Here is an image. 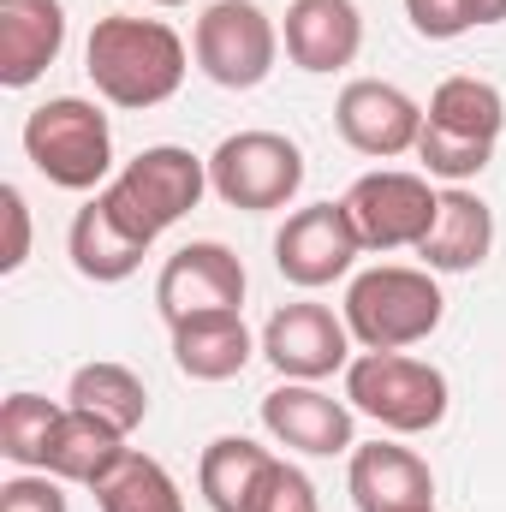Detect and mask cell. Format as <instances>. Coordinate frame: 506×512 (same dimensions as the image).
<instances>
[{
  "mask_svg": "<svg viewBox=\"0 0 506 512\" xmlns=\"http://www.w3.org/2000/svg\"><path fill=\"white\" fill-rule=\"evenodd\" d=\"M280 42L298 72H346L364 48V12L358 0H292Z\"/></svg>",
  "mask_w": 506,
  "mask_h": 512,
  "instance_id": "14",
  "label": "cell"
},
{
  "mask_svg": "<svg viewBox=\"0 0 506 512\" xmlns=\"http://www.w3.org/2000/svg\"><path fill=\"white\" fill-rule=\"evenodd\" d=\"M346 399L352 411L376 417L387 435H429L447 423L453 387L435 364L405 358V352H364L346 364Z\"/></svg>",
  "mask_w": 506,
  "mask_h": 512,
  "instance_id": "5",
  "label": "cell"
},
{
  "mask_svg": "<svg viewBox=\"0 0 506 512\" xmlns=\"http://www.w3.org/2000/svg\"><path fill=\"white\" fill-rule=\"evenodd\" d=\"M495 143H477V137H459V131H441V126H423L417 137V161L429 179H447V185H465L489 167Z\"/></svg>",
  "mask_w": 506,
  "mask_h": 512,
  "instance_id": "26",
  "label": "cell"
},
{
  "mask_svg": "<svg viewBox=\"0 0 506 512\" xmlns=\"http://www.w3.org/2000/svg\"><path fill=\"white\" fill-rule=\"evenodd\" d=\"M251 512H322V507H316V489H310V477H304V471H292L286 459H274V471L262 477V489H256Z\"/></svg>",
  "mask_w": 506,
  "mask_h": 512,
  "instance_id": "27",
  "label": "cell"
},
{
  "mask_svg": "<svg viewBox=\"0 0 506 512\" xmlns=\"http://www.w3.org/2000/svg\"><path fill=\"white\" fill-rule=\"evenodd\" d=\"M66 256H72V268H78L84 280H96V286H120V280H131V274L143 268L149 245H143V239H131L126 227L108 215V203H102V197H90V203L72 215Z\"/></svg>",
  "mask_w": 506,
  "mask_h": 512,
  "instance_id": "20",
  "label": "cell"
},
{
  "mask_svg": "<svg viewBox=\"0 0 506 512\" xmlns=\"http://www.w3.org/2000/svg\"><path fill=\"white\" fill-rule=\"evenodd\" d=\"M155 6H185V0H155Z\"/></svg>",
  "mask_w": 506,
  "mask_h": 512,
  "instance_id": "32",
  "label": "cell"
},
{
  "mask_svg": "<svg viewBox=\"0 0 506 512\" xmlns=\"http://www.w3.org/2000/svg\"><path fill=\"white\" fill-rule=\"evenodd\" d=\"M274 471V453L256 447L251 435H215L197 465V489L215 512H251L262 477Z\"/></svg>",
  "mask_w": 506,
  "mask_h": 512,
  "instance_id": "21",
  "label": "cell"
},
{
  "mask_svg": "<svg viewBox=\"0 0 506 512\" xmlns=\"http://www.w3.org/2000/svg\"><path fill=\"white\" fill-rule=\"evenodd\" d=\"M447 316V298L435 286V268H405V262H381L364 268L346 286V328L364 352H405L423 346Z\"/></svg>",
  "mask_w": 506,
  "mask_h": 512,
  "instance_id": "3",
  "label": "cell"
},
{
  "mask_svg": "<svg viewBox=\"0 0 506 512\" xmlns=\"http://www.w3.org/2000/svg\"><path fill=\"white\" fill-rule=\"evenodd\" d=\"M251 328L239 310H221V316H191V322H173V364L179 376L191 382H233L245 364L256 358Z\"/></svg>",
  "mask_w": 506,
  "mask_h": 512,
  "instance_id": "19",
  "label": "cell"
},
{
  "mask_svg": "<svg viewBox=\"0 0 506 512\" xmlns=\"http://www.w3.org/2000/svg\"><path fill=\"white\" fill-rule=\"evenodd\" d=\"M346 215L364 239V251H417L435 227V209H441V191L423 179V173H399V167H381L364 173L346 197Z\"/></svg>",
  "mask_w": 506,
  "mask_h": 512,
  "instance_id": "8",
  "label": "cell"
},
{
  "mask_svg": "<svg viewBox=\"0 0 506 512\" xmlns=\"http://www.w3.org/2000/svg\"><path fill=\"white\" fill-rule=\"evenodd\" d=\"M155 304L173 322H191V316H221V310H245V262L215 245V239H197L185 251L167 256L161 280H155Z\"/></svg>",
  "mask_w": 506,
  "mask_h": 512,
  "instance_id": "11",
  "label": "cell"
},
{
  "mask_svg": "<svg viewBox=\"0 0 506 512\" xmlns=\"http://www.w3.org/2000/svg\"><path fill=\"white\" fill-rule=\"evenodd\" d=\"M60 411H66V405H54V399H42V393H12V399L0 405V453H6L18 471H42V465H48V441H54V429H60Z\"/></svg>",
  "mask_w": 506,
  "mask_h": 512,
  "instance_id": "25",
  "label": "cell"
},
{
  "mask_svg": "<svg viewBox=\"0 0 506 512\" xmlns=\"http://www.w3.org/2000/svg\"><path fill=\"white\" fill-rule=\"evenodd\" d=\"M66 405H78V411L114 423L120 435H131L149 417V387L137 382V370H126V364H84L66 387Z\"/></svg>",
  "mask_w": 506,
  "mask_h": 512,
  "instance_id": "23",
  "label": "cell"
},
{
  "mask_svg": "<svg viewBox=\"0 0 506 512\" xmlns=\"http://www.w3.org/2000/svg\"><path fill=\"white\" fill-rule=\"evenodd\" d=\"M423 126H441V131H459V137H477V143H495L506 126V96L489 84V78H441L429 108H423Z\"/></svg>",
  "mask_w": 506,
  "mask_h": 512,
  "instance_id": "22",
  "label": "cell"
},
{
  "mask_svg": "<svg viewBox=\"0 0 506 512\" xmlns=\"http://www.w3.org/2000/svg\"><path fill=\"white\" fill-rule=\"evenodd\" d=\"M24 155L30 167L60 191H96L114 173V126L84 96H54L30 108L24 120Z\"/></svg>",
  "mask_w": 506,
  "mask_h": 512,
  "instance_id": "4",
  "label": "cell"
},
{
  "mask_svg": "<svg viewBox=\"0 0 506 512\" xmlns=\"http://www.w3.org/2000/svg\"><path fill=\"white\" fill-rule=\"evenodd\" d=\"M506 0H471V24H501Z\"/></svg>",
  "mask_w": 506,
  "mask_h": 512,
  "instance_id": "31",
  "label": "cell"
},
{
  "mask_svg": "<svg viewBox=\"0 0 506 512\" xmlns=\"http://www.w3.org/2000/svg\"><path fill=\"white\" fill-rule=\"evenodd\" d=\"M96 507L102 512H185V495H179V483H173V471L161 459L131 447L126 465L96 489Z\"/></svg>",
  "mask_w": 506,
  "mask_h": 512,
  "instance_id": "24",
  "label": "cell"
},
{
  "mask_svg": "<svg viewBox=\"0 0 506 512\" xmlns=\"http://www.w3.org/2000/svg\"><path fill=\"white\" fill-rule=\"evenodd\" d=\"M66 48L60 0H0V84L30 90Z\"/></svg>",
  "mask_w": 506,
  "mask_h": 512,
  "instance_id": "16",
  "label": "cell"
},
{
  "mask_svg": "<svg viewBox=\"0 0 506 512\" xmlns=\"http://www.w3.org/2000/svg\"><path fill=\"white\" fill-rule=\"evenodd\" d=\"M346 489H352L358 512H417V507H435V471H429L411 447H399V441L352 447Z\"/></svg>",
  "mask_w": 506,
  "mask_h": 512,
  "instance_id": "15",
  "label": "cell"
},
{
  "mask_svg": "<svg viewBox=\"0 0 506 512\" xmlns=\"http://www.w3.org/2000/svg\"><path fill=\"white\" fill-rule=\"evenodd\" d=\"M209 191V161L179 149V143H149L143 155H131L126 167L96 191L108 203V215L126 227L131 239L155 245L173 221H185Z\"/></svg>",
  "mask_w": 506,
  "mask_h": 512,
  "instance_id": "2",
  "label": "cell"
},
{
  "mask_svg": "<svg viewBox=\"0 0 506 512\" xmlns=\"http://www.w3.org/2000/svg\"><path fill=\"white\" fill-rule=\"evenodd\" d=\"M209 191L245 215L286 209L304 191V149L280 131H233L209 155Z\"/></svg>",
  "mask_w": 506,
  "mask_h": 512,
  "instance_id": "6",
  "label": "cell"
},
{
  "mask_svg": "<svg viewBox=\"0 0 506 512\" xmlns=\"http://www.w3.org/2000/svg\"><path fill=\"white\" fill-rule=\"evenodd\" d=\"M84 72H90L96 96L114 108H161L185 84V42L161 18L108 12V18H96V30L84 42Z\"/></svg>",
  "mask_w": 506,
  "mask_h": 512,
  "instance_id": "1",
  "label": "cell"
},
{
  "mask_svg": "<svg viewBox=\"0 0 506 512\" xmlns=\"http://www.w3.org/2000/svg\"><path fill=\"white\" fill-rule=\"evenodd\" d=\"M489 251H495V209H489L477 191H465V185L441 191L435 227H429V239L417 245L423 268H435V274H471V268L489 262Z\"/></svg>",
  "mask_w": 506,
  "mask_h": 512,
  "instance_id": "17",
  "label": "cell"
},
{
  "mask_svg": "<svg viewBox=\"0 0 506 512\" xmlns=\"http://www.w3.org/2000/svg\"><path fill=\"white\" fill-rule=\"evenodd\" d=\"M405 18H411V30L429 36V42H453V36L477 30V24H471V0H405Z\"/></svg>",
  "mask_w": 506,
  "mask_h": 512,
  "instance_id": "29",
  "label": "cell"
},
{
  "mask_svg": "<svg viewBox=\"0 0 506 512\" xmlns=\"http://www.w3.org/2000/svg\"><path fill=\"white\" fill-rule=\"evenodd\" d=\"M126 435L114 429V423H102V417H90V411H78V405H66L60 411V429H54V441H48V477H60V483H78V489H102L120 465H126Z\"/></svg>",
  "mask_w": 506,
  "mask_h": 512,
  "instance_id": "18",
  "label": "cell"
},
{
  "mask_svg": "<svg viewBox=\"0 0 506 512\" xmlns=\"http://www.w3.org/2000/svg\"><path fill=\"white\" fill-rule=\"evenodd\" d=\"M417 512H441V507H417Z\"/></svg>",
  "mask_w": 506,
  "mask_h": 512,
  "instance_id": "33",
  "label": "cell"
},
{
  "mask_svg": "<svg viewBox=\"0 0 506 512\" xmlns=\"http://www.w3.org/2000/svg\"><path fill=\"white\" fill-rule=\"evenodd\" d=\"M262 429L310 459H334L358 447V423H352V399H334L316 382H280L262 393Z\"/></svg>",
  "mask_w": 506,
  "mask_h": 512,
  "instance_id": "12",
  "label": "cell"
},
{
  "mask_svg": "<svg viewBox=\"0 0 506 512\" xmlns=\"http://www.w3.org/2000/svg\"><path fill=\"white\" fill-rule=\"evenodd\" d=\"M191 54L209 84L256 90L280 60V30L256 0H215V6H203V18L191 30Z\"/></svg>",
  "mask_w": 506,
  "mask_h": 512,
  "instance_id": "7",
  "label": "cell"
},
{
  "mask_svg": "<svg viewBox=\"0 0 506 512\" xmlns=\"http://www.w3.org/2000/svg\"><path fill=\"white\" fill-rule=\"evenodd\" d=\"M0 221H6V245H0V274H18L30 256V203L18 185H0Z\"/></svg>",
  "mask_w": 506,
  "mask_h": 512,
  "instance_id": "30",
  "label": "cell"
},
{
  "mask_svg": "<svg viewBox=\"0 0 506 512\" xmlns=\"http://www.w3.org/2000/svg\"><path fill=\"white\" fill-rule=\"evenodd\" d=\"M0 512H72V507H66L60 477H48V471H18V477L0 483Z\"/></svg>",
  "mask_w": 506,
  "mask_h": 512,
  "instance_id": "28",
  "label": "cell"
},
{
  "mask_svg": "<svg viewBox=\"0 0 506 512\" xmlns=\"http://www.w3.org/2000/svg\"><path fill=\"white\" fill-rule=\"evenodd\" d=\"M358 256H364V239H358L346 203H310V209L286 215V227L274 233V268L304 292L346 280Z\"/></svg>",
  "mask_w": 506,
  "mask_h": 512,
  "instance_id": "9",
  "label": "cell"
},
{
  "mask_svg": "<svg viewBox=\"0 0 506 512\" xmlns=\"http://www.w3.org/2000/svg\"><path fill=\"white\" fill-rule=\"evenodd\" d=\"M262 358L280 382H328L352 364V328L328 304H280L262 328Z\"/></svg>",
  "mask_w": 506,
  "mask_h": 512,
  "instance_id": "10",
  "label": "cell"
},
{
  "mask_svg": "<svg viewBox=\"0 0 506 512\" xmlns=\"http://www.w3.org/2000/svg\"><path fill=\"white\" fill-rule=\"evenodd\" d=\"M334 126L340 137L370 155V161H393L405 149H417L423 137V108L399 90V84H381V78H352L334 102Z\"/></svg>",
  "mask_w": 506,
  "mask_h": 512,
  "instance_id": "13",
  "label": "cell"
}]
</instances>
